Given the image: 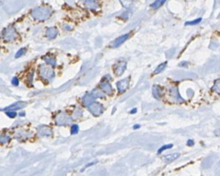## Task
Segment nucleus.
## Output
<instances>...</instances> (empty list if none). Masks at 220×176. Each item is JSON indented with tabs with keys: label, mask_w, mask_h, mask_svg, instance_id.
Instances as JSON below:
<instances>
[{
	"label": "nucleus",
	"mask_w": 220,
	"mask_h": 176,
	"mask_svg": "<svg viewBox=\"0 0 220 176\" xmlns=\"http://www.w3.org/2000/svg\"><path fill=\"white\" fill-rule=\"evenodd\" d=\"M52 14V11L47 6H39L33 9L31 11V16L38 21H44L48 19Z\"/></svg>",
	"instance_id": "f257e3e1"
},
{
	"label": "nucleus",
	"mask_w": 220,
	"mask_h": 176,
	"mask_svg": "<svg viewBox=\"0 0 220 176\" xmlns=\"http://www.w3.org/2000/svg\"><path fill=\"white\" fill-rule=\"evenodd\" d=\"M39 74L44 80L51 81L55 77V72L51 66L47 65H41L39 67Z\"/></svg>",
	"instance_id": "f03ea898"
},
{
	"label": "nucleus",
	"mask_w": 220,
	"mask_h": 176,
	"mask_svg": "<svg viewBox=\"0 0 220 176\" xmlns=\"http://www.w3.org/2000/svg\"><path fill=\"white\" fill-rule=\"evenodd\" d=\"M2 38L6 42H11L16 38V29L12 26H9L4 29L2 31Z\"/></svg>",
	"instance_id": "7ed1b4c3"
},
{
	"label": "nucleus",
	"mask_w": 220,
	"mask_h": 176,
	"mask_svg": "<svg viewBox=\"0 0 220 176\" xmlns=\"http://www.w3.org/2000/svg\"><path fill=\"white\" fill-rule=\"evenodd\" d=\"M55 121H56V123L57 125L63 126V125H67V124L71 123L72 117H70L67 113L62 112H59V113L56 116Z\"/></svg>",
	"instance_id": "20e7f679"
},
{
	"label": "nucleus",
	"mask_w": 220,
	"mask_h": 176,
	"mask_svg": "<svg viewBox=\"0 0 220 176\" xmlns=\"http://www.w3.org/2000/svg\"><path fill=\"white\" fill-rule=\"evenodd\" d=\"M89 112H91L92 114L96 117H98L100 115H102L103 112H104V107L102 104L98 103V102H94L91 105L88 106Z\"/></svg>",
	"instance_id": "39448f33"
},
{
	"label": "nucleus",
	"mask_w": 220,
	"mask_h": 176,
	"mask_svg": "<svg viewBox=\"0 0 220 176\" xmlns=\"http://www.w3.org/2000/svg\"><path fill=\"white\" fill-rule=\"evenodd\" d=\"M27 105L26 102L23 101H18L12 104L10 106L6 107L5 109H2V111H5V112H15L16 110H20V109H23Z\"/></svg>",
	"instance_id": "423d86ee"
},
{
	"label": "nucleus",
	"mask_w": 220,
	"mask_h": 176,
	"mask_svg": "<svg viewBox=\"0 0 220 176\" xmlns=\"http://www.w3.org/2000/svg\"><path fill=\"white\" fill-rule=\"evenodd\" d=\"M127 68V62L126 61H119L114 66V72L117 76L123 74L125 70Z\"/></svg>",
	"instance_id": "0eeeda50"
},
{
	"label": "nucleus",
	"mask_w": 220,
	"mask_h": 176,
	"mask_svg": "<svg viewBox=\"0 0 220 176\" xmlns=\"http://www.w3.org/2000/svg\"><path fill=\"white\" fill-rule=\"evenodd\" d=\"M100 87L107 95H112L114 93L113 87H112V85L109 83L108 80H102V82L100 83Z\"/></svg>",
	"instance_id": "6e6552de"
},
{
	"label": "nucleus",
	"mask_w": 220,
	"mask_h": 176,
	"mask_svg": "<svg viewBox=\"0 0 220 176\" xmlns=\"http://www.w3.org/2000/svg\"><path fill=\"white\" fill-rule=\"evenodd\" d=\"M169 94H170V96L172 97V98L174 101L178 102V103L184 102V99H183L181 96L179 95V90H178L177 86H172V87L169 89Z\"/></svg>",
	"instance_id": "1a4fd4ad"
},
{
	"label": "nucleus",
	"mask_w": 220,
	"mask_h": 176,
	"mask_svg": "<svg viewBox=\"0 0 220 176\" xmlns=\"http://www.w3.org/2000/svg\"><path fill=\"white\" fill-rule=\"evenodd\" d=\"M116 86L118 88L119 93H123L128 89L129 87V78L124 79L116 83Z\"/></svg>",
	"instance_id": "9d476101"
},
{
	"label": "nucleus",
	"mask_w": 220,
	"mask_h": 176,
	"mask_svg": "<svg viewBox=\"0 0 220 176\" xmlns=\"http://www.w3.org/2000/svg\"><path fill=\"white\" fill-rule=\"evenodd\" d=\"M129 37H130V34H126V35H123V36H120V37L116 38L114 42L111 43L110 47H112V48H117L120 45H121L122 43H125Z\"/></svg>",
	"instance_id": "9b49d317"
},
{
	"label": "nucleus",
	"mask_w": 220,
	"mask_h": 176,
	"mask_svg": "<svg viewBox=\"0 0 220 176\" xmlns=\"http://www.w3.org/2000/svg\"><path fill=\"white\" fill-rule=\"evenodd\" d=\"M38 133L42 136H51L52 130L47 125H41L38 128Z\"/></svg>",
	"instance_id": "f8f14e48"
},
{
	"label": "nucleus",
	"mask_w": 220,
	"mask_h": 176,
	"mask_svg": "<svg viewBox=\"0 0 220 176\" xmlns=\"http://www.w3.org/2000/svg\"><path fill=\"white\" fill-rule=\"evenodd\" d=\"M95 99H96V98L93 96L92 93H86L84 96L82 97L81 101H82V104H83L84 106L88 107L90 105H91L92 103L95 102Z\"/></svg>",
	"instance_id": "ddd939ff"
},
{
	"label": "nucleus",
	"mask_w": 220,
	"mask_h": 176,
	"mask_svg": "<svg viewBox=\"0 0 220 176\" xmlns=\"http://www.w3.org/2000/svg\"><path fill=\"white\" fill-rule=\"evenodd\" d=\"M58 35V29L56 27H50L46 29L45 36L49 39H55Z\"/></svg>",
	"instance_id": "4468645a"
},
{
	"label": "nucleus",
	"mask_w": 220,
	"mask_h": 176,
	"mask_svg": "<svg viewBox=\"0 0 220 176\" xmlns=\"http://www.w3.org/2000/svg\"><path fill=\"white\" fill-rule=\"evenodd\" d=\"M31 136V133L28 131H19L18 133L16 134V138L19 141H25L27 138H30Z\"/></svg>",
	"instance_id": "2eb2a0df"
},
{
	"label": "nucleus",
	"mask_w": 220,
	"mask_h": 176,
	"mask_svg": "<svg viewBox=\"0 0 220 176\" xmlns=\"http://www.w3.org/2000/svg\"><path fill=\"white\" fill-rule=\"evenodd\" d=\"M153 95L155 98L156 99H160L162 97V89L160 86L159 85H153Z\"/></svg>",
	"instance_id": "dca6fc26"
},
{
	"label": "nucleus",
	"mask_w": 220,
	"mask_h": 176,
	"mask_svg": "<svg viewBox=\"0 0 220 176\" xmlns=\"http://www.w3.org/2000/svg\"><path fill=\"white\" fill-rule=\"evenodd\" d=\"M179 153H174V154H170V155H167L165 156H163V160L167 162H171V161H173L175 160L176 159H178L179 157Z\"/></svg>",
	"instance_id": "f3484780"
},
{
	"label": "nucleus",
	"mask_w": 220,
	"mask_h": 176,
	"mask_svg": "<svg viewBox=\"0 0 220 176\" xmlns=\"http://www.w3.org/2000/svg\"><path fill=\"white\" fill-rule=\"evenodd\" d=\"M93 94V96L95 97L96 98H104L105 97V92L102 91V89H99V88H96L94 89L91 92Z\"/></svg>",
	"instance_id": "a211bd4d"
},
{
	"label": "nucleus",
	"mask_w": 220,
	"mask_h": 176,
	"mask_svg": "<svg viewBox=\"0 0 220 176\" xmlns=\"http://www.w3.org/2000/svg\"><path fill=\"white\" fill-rule=\"evenodd\" d=\"M43 59L46 61V63H48L51 67H55L56 65V58L53 56H43Z\"/></svg>",
	"instance_id": "6ab92c4d"
},
{
	"label": "nucleus",
	"mask_w": 220,
	"mask_h": 176,
	"mask_svg": "<svg viewBox=\"0 0 220 176\" xmlns=\"http://www.w3.org/2000/svg\"><path fill=\"white\" fill-rule=\"evenodd\" d=\"M120 2H121V5L123 6L124 8L130 9L131 6L133 5V4H134V0H120Z\"/></svg>",
	"instance_id": "aec40b11"
},
{
	"label": "nucleus",
	"mask_w": 220,
	"mask_h": 176,
	"mask_svg": "<svg viewBox=\"0 0 220 176\" xmlns=\"http://www.w3.org/2000/svg\"><path fill=\"white\" fill-rule=\"evenodd\" d=\"M166 67H167V61H166V62H163V63H161L160 65H159V66L156 67V69L154 70V72H153V74H158L161 73L163 70L166 68Z\"/></svg>",
	"instance_id": "412c9836"
},
{
	"label": "nucleus",
	"mask_w": 220,
	"mask_h": 176,
	"mask_svg": "<svg viewBox=\"0 0 220 176\" xmlns=\"http://www.w3.org/2000/svg\"><path fill=\"white\" fill-rule=\"evenodd\" d=\"M212 91L218 94H220V79L215 81L214 85L212 86Z\"/></svg>",
	"instance_id": "4be33fe9"
},
{
	"label": "nucleus",
	"mask_w": 220,
	"mask_h": 176,
	"mask_svg": "<svg viewBox=\"0 0 220 176\" xmlns=\"http://www.w3.org/2000/svg\"><path fill=\"white\" fill-rule=\"evenodd\" d=\"M26 51H27L26 48H20V49H19V50L16 52V55H15V58H16V59L20 58L21 56H23L24 53H26Z\"/></svg>",
	"instance_id": "5701e85b"
},
{
	"label": "nucleus",
	"mask_w": 220,
	"mask_h": 176,
	"mask_svg": "<svg viewBox=\"0 0 220 176\" xmlns=\"http://www.w3.org/2000/svg\"><path fill=\"white\" fill-rule=\"evenodd\" d=\"M10 136H6V135H2L1 136V138H0V143L2 144L7 143L9 141H10Z\"/></svg>",
	"instance_id": "b1692460"
},
{
	"label": "nucleus",
	"mask_w": 220,
	"mask_h": 176,
	"mask_svg": "<svg viewBox=\"0 0 220 176\" xmlns=\"http://www.w3.org/2000/svg\"><path fill=\"white\" fill-rule=\"evenodd\" d=\"M162 1H163V0H156L154 3H153V4L151 5V7L153 8V9H157V8L160 7V6L163 5Z\"/></svg>",
	"instance_id": "393cba45"
},
{
	"label": "nucleus",
	"mask_w": 220,
	"mask_h": 176,
	"mask_svg": "<svg viewBox=\"0 0 220 176\" xmlns=\"http://www.w3.org/2000/svg\"><path fill=\"white\" fill-rule=\"evenodd\" d=\"M81 115H82V112H81V110L80 108H77V109H76V110L75 111V112L73 113L72 117H73V118H78V117H80Z\"/></svg>",
	"instance_id": "a878e982"
},
{
	"label": "nucleus",
	"mask_w": 220,
	"mask_h": 176,
	"mask_svg": "<svg viewBox=\"0 0 220 176\" xmlns=\"http://www.w3.org/2000/svg\"><path fill=\"white\" fill-rule=\"evenodd\" d=\"M201 21H202V18H198V19L193 20V21L186 22L185 24H186V25H196V24H199Z\"/></svg>",
	"instance_id": "bb28decb"
},
{
	"label": "nucleus",
	"mask_w": 220,
	"mask_h": 176,
	"mask_svg": "<svg viewBox=\"0 0 220 176\" xmlns=\"http://www.w3.org/2000/svg\"><path fill=\"white\" fill-rule=\"evenodd\" d=\"M171 148H172V144L164 145V146H162L161 148H160V149H159V150H158V154H160L161 152H163L164 150H169V149H171Z\"/></svg>",
	"instance_id": "cd10ccee"
},
{
	"label": "nucleus",
	"mask_w": 220,
	"mask_h": 176,
	"mask_svg": "<svg viewBox=\"0 0 220 176\" xmlns=\"http://www.w3.org/2000/svg\"><path fill=\"white\" fill-rule=\"evenodd\" d=\"M78 131H79V126L77 124H73L71 126V134L75 135V134L78 133Z\"/></svg>",
	"instance_id": "c85d7f7f"
},
{
	"label": "nucleus",
	"mask_w": 220,
	"mask_h": 176,
	"mask_svg": "<svg viewBox=\"0 0 220 176\" xmlns=\"http://www.w3.org/2000/svg\"><path fill=\"white\" fill-rule=\"evenodd\" d=\"M5 113L8 117H11V118H13V117H15L16 116V112H5Z\"/></svg>",
	"instance_id": "c756f323"
},
{
	"label": "nucleus",
	"mask_w": 220,
	"mask_h": 176,
	"mask_svg": "<svg viewBox=\"0 0 220 176\" xmlns=\"http://www.w3.org/2000/svg\"><path fill=\"white\" fill-rule=\"evenodd\" d=\"M11 83H12V85H14V86H17L18 84H19V81H18V79L16 78V77H14L12 80H11Z\"/></svg>",
	"instance_id": "7c9ffc66"
},
{
	"label": "nucleus",
	"mask_w": 220,
	"mask_h": 176,
	"mask_svg": "<svg viewBox=\"0 0 220 176\" xmlns=\"http://www.w3.org/2000/svg\"><path fill=\"white\" fill-rule=\"evenodd\" d=\"M32 78H33V71L28 76V81L30 82L31 85H32Z\"/></svg>",
	"instance_id": "2f4dec72"
},
{
	"label": "nucleus",
	"mask_w": 220,
	"mask_h": 176,
	"mask_svg": "<svg viewBox=\"0 0 220 176\" xmlns=\"http://www.w3.org/2000/svg\"><path fill=\"white\" fill-rule=\"evenodd\" d=\"M81 1L84 2V3H85V5H87V4H89V3H93V2H96V0H81Z\"/></svg>",
	"instance_id": "473e14b6"
},
{
	"label": "nucleus",
	"mask_w": 220,
	"mask_h": 176,
	"mask_svg": "<svg viewBox=\"0 0 220 176\" xmlns=\"http://www.w3.org/2000/svg\"><path fill=\"white\" fill-rule=\"evenodd\" d=\"M187 145H188V146H193L194 142L193 141V140H188V141H187Z\"/></svg>",
	"instance_id": "72a5a7b5"
},
{
	"label": "nucleus",
	"mask_w": 220,
	"mask_h": 176,
	"mask_svg": "<svg viewBox=\"0 0 220 176\" xmlns=\"http://www.w3.org/2000/svg\"><path fill=\"white\" fill-rule=\"evenodd\" d=\"M214 134L217 136H220V129H218L214 131Z\"/></svg>",
	"instance_id": "f704fd0d"
},
{
	"label": "nucleus",
	"mask_w": 220,
	"mask_h": 176,
	"mask_svg": "<svg viewBox=\"0 0 220 176\" xmlns=\"http://www.w3.org/2000/svg\"><path fill=\"white\" fill-rule=\"evenodd\" d=\"M188 65L187 62H186V61H184V62H181V63H179V66L180 67H186Z\"/></svg>",
	"instance_id": "c9c22d12"
},
{
	"label": "nucleus",
	"mask_w": 220,
	"mask_h": 176,
	"mask_svg": "<svg viewBox=\"0 0 220 176\" xmlns=\"http://www.w3.org/2000/svg\"><path fill=\"white\" fill-rule=\"evenodd\" d=\"M96 161H94V162H90V163H88V164L87 166H85V167H84V168H87V167H88L89 166L94 165V164H96Z\"/></svg>",
	"instance_id": "e433bc0d"
},
{
	"label": "nucleus",
	"mask_w": 220,
	"mask_h": 176,
	"mask_svg": "<svg viewBox=\"0 0 220 176\" xmlns=\"http://www.w3.org/2000/svg\"><path fill=\"white\" fill-rule=\"evenodd\" d=\"M136 112H137V109H136V108H134L132 111H130V113H131V114H134V113H136Z\"/></svg>",
	"instance_id": "4c0bfd02"
},
{
	"label": "nucleus",
	"mask_w": 220,
	"mask_h": 176,
	"mask_svg": "<svg viewBox=\"0 0 220 176\" xmlns=\"http://www.w3.org/2000/svg\"><path fill=\"white\" fill-rule=\"evenodd\" d=\"M140 127V124H135V125H134V129H139Z\"/></svg>",
	"instance_id": "58836bf2"
},
{
	"label": "nucleus",
	"mask_w": 220,
	"mask_h": 176,
	"mask_svg": "<svg viewBox=\"0 0 220 176\" xmlns=\"http://www.w3.org/2000/svg\"><path fill=\"white\" fill-rule=\"evenodd\" d=\"M19 116H20V117H24V116H25V112H20V113H19Z\"/></svg>",
	"instance_id": "ea45409f"
}]
</instances>
